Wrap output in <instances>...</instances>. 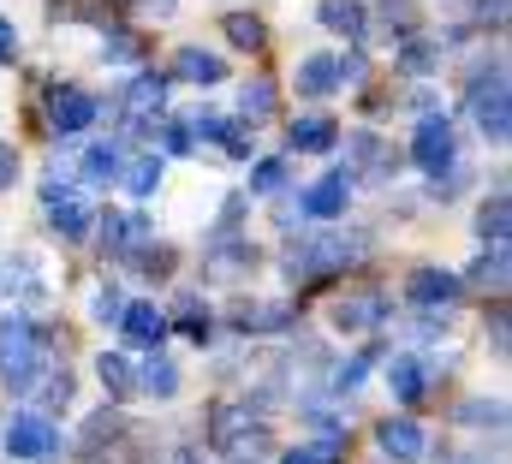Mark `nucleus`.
Returning <instances> with one entry per match:
<instances>
[{
  "mask_svg": "<svg viewBox=\"0 0 512 464\" xmlns=\"http://www.w3.org/2000/svg\"><path fill=\"white\" fill-rule=\"evenodd\" d=\"M0 375H6L12 393H30L48 375V340H42V328L24 310L0 316Z\"/></svg>",
  "mask_w": 512,
  "mask_h": 464,
  "instance_id": "1",
  "label": "nucleus"
},
{
  "mask_svg": "<svg viewBox=\"0 0 512 464\" xmlns=\"http://www.w3.org/2000/svg\"><path fill=\"white\" fill-rule=\"evenodd\" d=\"M465 108H471V119H477V131L501 149L512 131L507 119V72H501V60H477V72H471V84H465Z\"/></svg>",
  "mask_w": 512,
  "mask_h": 464,
  "instance_id": "2",
  "label": "nucleus"
},
{
  "mask_svg": "<svg viewBox=\"0 0 512 464\" xmlns=\"http://www.w3.org/2000/svg\"><path fill=\"white\" fill-rule=\"evenodd\" d=\"M358 250H364V238H340V232L298 238V244H292V256H286V274H292V280H322V274H334V268L358 262Z\"/></svg>",
  "mask_w": 512,
  "mask_h": 464,
  "instance_id": "3",
  "label": "nucleus"
},
{
  "mask_svg": "<svg viewBox=\"0 0 512 464\" xmlns=\"http://www.w3.org/2000/svg\"><path fill=\"white\" fill-rule=\"evenodd\" d=\"M0 441H6V453H12V459H24V464H54L60 453H66V435H60L42 411H18V417L6 423V435H0Z\"/></svg>",
  "mask_w": 512,
  "mask_h": 464,
  "instance_id": "4",
  "label": "nucleus"
},
{
  "mask_svg": "<svg viewBox=\"0 0 512 464\" xmlns=\"http://www.w3.org/2000/svg\"><path fill=\"white\" fill-rule=\"evenodd\" d=\"M114 108L126 114V131H137V137H143V131H155V125L167 119V114H161V108H167V78H161V72H131Z\"/></svg>",
  "mask_w": 512,
  "mask_h": 464,
  "instance_id": "5",
  "label": "nucleus"
},
{
  "mask_svg": "<svg viewBox=\"0 0 512 464\" xmlns=\"http://www.w3.org/2000/svg\"><path fill=\"white\" fill-rule=\"evenodd\" d=\"M411 161H417L429 179L453 173V167H459V137H453V119H447V114H423L417 137H411Z\"/></svg>",
  "mask_w": 512,
  "mask_h": 464,
  "instance_id": "6",
  "label": "nucleus"
},
{
  "mask_svg": "<svg viewBox=\"0 0 512 464\" xmlns=\"http://www.w3.org/2000/svg\"><path fill=\"white\" fill-rule=\"evenodd\" d=\"M42 209H48V227L60 232V238H84V232H90V203H84L72 185H60V173H48Z\"/></svg>",
  "mask_w": 512,
  "mask_h": 464,
  "instance_id": "7",
  "label": "nucleus"
},
{
  "mask_svg": "<svg viewBox=\"0 0 512 464\" xmlns=\"http://www.w3.org/2000/svg\"><path fill=\"white\" fill-rule=\"evenodd\" d=\"M102 114V102L90 96V90H78V84H54V96H48V125L60 131V137H78V131H90Z\"/></svg>",
  "mask_w": 512,
  "mask_h": 464,
  "instance_id": "8",
  "label": "nucleus"
},
{
  "mask_svg": "<svg viewBox=\"0 0 512 464\" xmlns=\"http://www.w3.org/2000/svg\"><path fill=\"white\" fill-rule=\"evenodd\" d=\"M346 155H352V167H346V179H352V185H358V179H376V185H382L387 173L399 167V155L387 149L376 131H352V137H346Z\"/></svg>",
  "mask_w": 512,
  "mask_h": 464,
  "instance_id": "9",
  "label": "nucleus"
},
{
  "mask_svg": "<svg viewBox=\"0 0 512 464\" xmlns=\"http://www.w3.org/2000/svg\"><path fill=\"white\" fill-rule=\"evenodd\" d=\"M459 274L453 268H417L411 280H405V298L417 304V310H447V304H459Z\"/></svg>",
  "mask_w": 512,
  "mask_h": 464,
  "instance_id": "10",
  "label": "nucleus"
},
{
  "mask_svg": "<svg viewBox=\"0 0 512 464\" xmlns=\"http://www.w3.org/2000/svg\"><path fill=\"white\" fill-rule=\"evenodd\" d=\"M376 447H382L393 464H417L429 453V435H423V423H411V417H387L382 429H376Z\"/></svg>",
  "mask_w": 512,
  "mask_h": 464,
  "instance_id": "11",
  "label": "nucleus"
},
{
  "mask_svg": "<svg viewBox=\"0 0 512 464\" xmlns=\"http://www.w3.org/2000/svg\"><path fill=\"white\" fill-rule=\"evenodd\" d=\"M209 441H215L221 453H245V447L256 441L251 405H215V417H209Z\"/></svg>",
  "mask_w": 512,
  "mask_h": 464,
  "instance_id": "12",
  "label": "nucleus"
},
{
  "mask_svg": "<svg viewBox=\"0 0 512 464\" xmlns=\"http://www.w3.org/2000/svg\"><path fill=\"white\" fill-rule=\"evenodd\" d=\"M346 203H352V179H346V173H328V179H316V185L298 197V215L334 221V215H346Z\"/></svg>",
  "mask_w": 512,
  "mask_h": 464,
  "instance_id": "13",
  "label": "nucleus"
},
{
  "mask_svg": "<svg viewBox=\"0 0 512 464\" xmlns=\"http://www.w3.org/2000/svg\"><path fill=\"white\" fill-rule=\"evenodd\" d=\"M167 310H155V304H126V316H120V334H126V346L137 351H161V340H167Z\"/></svg>",
  "mask_w": 512,
  "mask_h": 464,
  "instance_id": "14",
  "label": "nucleus"
},
{
  "mask_svg": "<svg viewBox=\"0 0 512 464\" xmlns=\"http://www.w3.org/2000/svg\"><path fill=\"white\" fill-rule=\"evenodd\" d=\"M286 143L298 149V155H328L334 143H340V125L328 114H298L292 125H286Z\"/></svg>",
  "mask_w": 512,
  "mask_h": 464,
  "instance_id": "15",
  "label": "nucleus"
},
{
  "mask_svg": "<svg viewBox=\"0 0 512 464\" xmlns=\"http://www.w3.org/2000/svg\"><path fill=\"white\" fill-rule=\"evenodd\" d=\"M316 24L334 30V36L364 42V36H370V6H364V0H322V6H316Z\"/></svg>",
  "mask_w": 512,
  "mask_h": 464,
  "instance_id": "16",
  "label": "nucleus"
},
{
  "mask_svg": "<svg viewBox=\"0 0 512 464\" xmlns=\"http://www.w3.org/2000/svg\"><path fill=\"white\" fill-rule=\"evenodd\" d=\"M387 387H393V399H399V405H417V399L429 393V363H423V357H411V351H399V357L387 363Z\"/></svg>",
  "mask_w": 512,
  "mask_h": 464,
  "instance_id": "17",
  "label": "nucleus"
},
{
  "mask_svg": "<svg viewBox=\"0 0 512 464\" xmlns=\"http://www.w3.org/2000/svg\"><path fill=\"white\" fill-rule=\"evenodd\" d=\"M382 316H387L382 292H358V298H340V304H334V328H340V334H364V328H376Z\"/></svg>",
  "mask_w": 512,
  "mask_h": 464,
  "instance_id": "18",
  "label": "nucleus"
},
{
  "mask_svg": "<svg viewBox=\"0 0 512 464\" xmlns=\"http://www.w3.org/2000/svg\"><path fill=\"white\" fill-rule=\"evenodd\" d=\"M292 90H298V96H310V102L334 96V90H340V78H334V54H304V60H298V72H292Z\"/></svg>",
  "mask_w": 512,
  "mask_h": 464,
  "instance_id": "19",
  "label": "nucleus"
},
{
  "mask_svg": "<svg viewBox=\"0 0 512 464\" xmlns=\"http://www.w3.org/2000/svg\"><path fill=\"white\" fill-rule=\"evenodd\" d=\"M173 78H185V84H221L227 78V60L221 54H209V48H179L173 54Z\"/></svg>",
  "mask_w": 512,
  "mask_h": 464,
  "instance_id": "20",
  "label": "nucleus"
},
{
  "mask_svg": "<svg viewBox=\"0 0 512 464\" xmlns=\"http://www.w3.org/2000/svg\"><path fill=\"white\" fill-rule=\"evenodd\" d=\"M161 161H167V155H155V149L120 161V185H126L131 197H155V191H161Z\"/></svg>",
  "mask_w": 512,
  "mask_h": 464,
  "instance_id": "21",
  "label": "nucleus"
},
{
  "mask_svg": "<svg viewBox=\"0 0 512 464\" xmlns=\"http://www.w3.org/2000/svg\"><path fill=\"white\" fill-rule=\"evenodd\" d=\"M393 66H399L405 78H429V72L441 66V42H435V36H405L399 54H393Z\"/></svg>",
  "mask_w": 512,
  "mask_h": 464,
  "instance_id": "22",
  "label": "nucleus"
},
{
  "mask_svg": "<svg viewBox=\"0 0 512 464\" xmlns=\"http://www.w3.org/2000/svg\"><path fill=\"white\" fill-rule=\"evenodd\" d=\"M137 387H143L149 399H173V393H179V363H173L167 351H149L143 369H137Z\"/></svg>",
  "mask_w": 512,
  "mask_h": 464,
  "instance_id": "23",
  "label": "nucleus"
},
{
  "mask_svg": "<svg viewBox=\"0 0 512 464\" xmlns=\"http://www.w3.org/2000/svg\"><path fill=\"white\" fill-rule=\"evenodd\" d=\"M274 102H280V90H274V78H245V90H239V125H262V119L274 114Z\"/></svg>",
  "mask_w": 512,
  "mask_h": 464,
  "instance_id": "24",
  "label": "nucleus"
},
{
  "mask_svg": "<svg viewBox=\"0 0 512 464\" xmlns=\"http://www.w3.org/2000/svg\"><path fill=\"white\" fill-rule=\"evenodd\" d=\"M120 161H126V155H120V143H90V149H84L78 179H84V185H114V179H120Z\"/></svg>",
  "mask_w": 512,
  "mask_h": 464,
  "instance_id": "25",
  "label": "nucleus"
},
{
  "mask_svg": "<svg viewBox=\"0 0 512 464\" xmlns=\"http://www.w3.org/2000/svg\"><path fill=\"white\" fill-rule=\"evenodd\" d=\"M96 375H102L108 399H131V393H137V369L126 363V351H102V357H96Z\"/></svg>",
  "mask_w": 512,
  "mask_h": 464,
  "instance_id": "26",
  "label": "nucleus"
},
{
  "mask_svg": "<svg viewBox=\"0 0 512 464\" xmlns=\"http://www.w3.org/2000/svg\"><path fill=\"white\" fill-rule=\"evenodd\" d=\"M346 459V429H334V435H316V441H298L286 464H340Z\"/></svg>",
  "mask_w": 512,
  "mask_h": 464,
  "instance_id": "27",
  "label": "nucleus"
},
{
  "mask_svg": "<svg viewBox=\"0 0 512 464\" xmlns=\"http://www.w3.org/2000/svg\"><path fill=\"white\" fill-rule=\"evenodd\" d=\"M233 322H239L245 334H280V328L292 322V310H286V304H239Z\"/></svg>",
  "mask_w": 512,
  "mask_h": 464,
  "instance_id": "28",
  "label": "nucleus"
},
{
  "mask_svg": "<svg viewBox=\"0 0 512 464\" xmlns=\"http://www.w3.org/2000/svg\"><path fill=\"white\" fill-rule=\"evenodd\" d=\"M221 30H227V42H233V48H245V54H256V48L268 42V24H262L256 12H227V18H221Z\"/></svg>",
  "mask_w": 512,
  "mask_h": 464,
  "instance_id": "29",
  "label": "nucleus"
},
{
  "mask_svg": "<svg viewBox=\"0 0 512 464\" xmlns=\"http://www.w3.org/2000/svg\"><path fill=\"white\" fill-rule=\"evenodd\" d=\"M173 322H179V334H185V340H197V346H203V340H209V328H215V322H209V304H203L197 292H185V298H179Z\"/></svg>",
  "mask_w": 512,
  "mask_h": 464,
  "instance_id": "30",
  "label": "nucleus"
},
{
  "mask_svg": "<svg viewBox=\"0 0 512 464\" xmlns=\"http://www.w3.org/2000/svg\"><path fill=\"white\" fill-rule=\"evenodd\" d=\"M102 60L120 66V72H131V66H143V42H137L131 30H114V36L102 42Z\"/></svg>",
  "mask_w": 512,
  "mask_h": 464,
  "instance_id": "31",
  "label": "nucleus"
},
{
  "mask_svg": "<svg viewBox=\"0 0 512 464\" xmlns=\"http://www.w3.org/2000/svg\"><path fill=\"white\" fill-rule=\"evenodd\" d=\"M227 125H233V119L221 114V108H197V114H185L191 143H221V137H227Z\"/></svg>",
  "mask_w": 512,
  "mask_h": 464,
  "instance_id": "32",
  "label": "nucleus"
},
{
  "mask_svg": "<svg viewBox=\"0 0 512 464\" xmlns=\"http://www.w3.org/2000/svg\"><path fill=\"white\" fill-rule=\"evenodd\" d=\"M477 232H483V244H507V191H495V197L483 203Z\"/></svg>",
  "mask_w": 512,
  "mask_h": 464,
  "instance_id": "33",
  "label": "nucleus"
},
{
  "mask_svg": "<svg viewBox=\"0 0 512 464\" xmlns=\"http://www.w3.org/2000/svg\"><path fill=\"white\" fill-rule=\"evenodd\" d=\"M376 18H382L387 36H399V42H405V36H417V6H411V0H387Z\"/></svg>",
  "mask_w": 512,
  "mask_h": 464,
  "instance_id": "34",
  "label": "nucleus"
},
{
  "mask_svg": "<svg viewBox=\"0 0 512 464\" xmlns=\"http://www.w3.org/2000/svg\"><path fill=\"white\" fill-rule=\"evenodd\" d=\"M251 191H256V197L286 191V161H280V155H262V161L251 167Z\"/></svg>",
  "mask_w": 512,
  "mask_h": 464,
  "instance_id": "35",
  "label": "nucleus"
},
{
  "mask_svg": "<svg viewBox=\"0 0 512 464\" xmlns=\"http://www.w3.org/2000/svg\"><path fill=\"white\" fill-rule=\"evenodd\" d=\"M6 286H12V292H24V298H42V268H36V256H12Z\"/></svg>",
  "mask_w": 512,
  "mask_h": 464,
  "instance_id": "36",
  "label": "nucleus"
},
{
  "mask_svg": "<svg viewBox=\"0 0 512 464\" xmlns=\"http://www.w3.org/2000/svg\"><path fill=\"white\" fill-rule=\"evenodd\" d=\"M459 423H477V429L489 423V429H501V423H507V405H501V399H465V405H459Z\"/></svg>",
  "mask_w": 512,
  "mask_h": 464,
  "instance_id": "37",
  "label": "nucleus"
},
{
  "mask_svg": "<svg viewBox=\"0 0 512 464\" xmlns=\"http://www.w3.org/2000/svg\"><path fill=\"white\" fill-rule=\"evenodd\" d=\"M90 316H96V322H108V328H120V316H126V292H120V286H102V292H96V304H90Z\"/></svg>",
  "mask_w": 512,
  "mask_h": 464,
  "instance_id": "38",
  "label": "nucleus"
},
{
  "mask_svg": "<svg viewBox=\"0 0 512 464\" xmlns=\"http://www.w3.org/2000/svg\"><path fill=\"white\" fill-rule=\"evenodd\" d=\"M370 363H376V351H352V357H346V363L334 369V387H340V393H352V387H358V381L370 375Z\"/></svg>",
  "mask_w": 512,
  "mask_h": 464,
  "instance_id": "39",
  "label": "nucleus"
},
{
  "mask_svg": "<svg viewBox=\"0 0 512 464\" xmlns=\"http://www.w3.org/2000/svg\"><path fill=\"white\" fill-rule=\"evenodd\" d=\"M42 399H48L54 411H66V405H72V375H66V369H60V375L48 369V375H42Z\"/></svg>",
  "mask_w": 512,
  "mask_h": 464,
  "instance_id": "40",
  "label": "nucleus"
},
{
  "mask_svg": "<svg viewBox=\"0 0 512 464\" xmlns=\"http://www.w3.org/2000/svg\"><path fill=\"white\" fill-rule=\"evenodd\" d=\"M161 149H167V155H191V131H185V119H161Z\"/></svg>",
  "mask_w": 512,
  "mask_h": 464,
  "instance_id": "41",
  "label": "nucleus"
},
{
  "mask_svg": "<svg viewBox=\"0 0 512 464\" xmlns=\"http://www.w3.org/2000/svg\"><path fill=\"white\" fill-rule=\"evenodd\" d=\"M364 72H370V60H364V54H358V48H352V54H340V60H334V78H340V84H364Z\"/></svg>",
  "mask_w": 512,
  "mask_h": 464,
  "instance_id": "42",
  "label": "nucleus"
},
{
  "mask_svg": "<svg viewBox=\"0 0 512 464\" xmlns=\"http://www.w3.org/2000/svg\"><path fill=\"white\" fill-rule=\"evenodd\" d=\"M131 12H137V18H155V24H167V18L179 12V0H131Z\"/></svg>",
  "mask_w": 512,
  "mask_h": 464,
  "instance_id": "43",
  "label": "nucleus"
},
{
  "mask_svg": "<svg viewBox=\"0 0 512 464\" xmlns=\"http://www.w3.org/2000/svg\"><path fill=\"white\" fill-rule=\"evenodd\" d=\"M477 24L501 30V24H507V0H477Z\"/></svg>",
  "mask_w": 512,
  "mask_h": 464,
  "instance_id": "44",
  "label": "nucleus"
},
{
  "mask_svg": "<svg viewBox=\"0 0 512 464\" xmlns=\"http://www.w3.org/2000/svg\"><path fill=\"white\" fill-rule=\"evenodd\" d=\"M12 179H18V149L0 143V191H12Z\"/></svg>",
  "mask_w": 512,
  "mask_h": 464,
  "instance_id": "45",
  "label": "nucleus"
},
{
  "mask_svg": "<svg viewBox=\"0 0 512 464\" xmlns=\"http://www.w3.org/2000/svg\"><path fill=\"white\" fill-rule=\"evenodd\" d=\"M18 54V30H12V18H0V66Z\"/></svg>",
  "mask_w": 512,
  "mask_h": 464,
  "instance_id": "46",
  "label": "nucleus"
},
{
  "mask_svg": "<svg viewBox=\"0 0 512 464\" xmlns=\"http://www.w3.org/2000/svg\"><path fill=\"white\" fill-rule=\"evenodd\" d=\"M173 464H203V453H191V447H185V453H173Z\"/></svg>",
  "mask_w": 512,
  "mask_h": 464,
  "instance_id": "47",
  "label": "nucleus"
}]
</instances>
